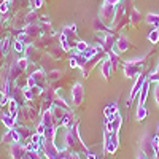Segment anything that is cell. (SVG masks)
<instances>
[{
  "label": "cell",
  "mask_w": 159,
  "mask_h": 159,
  "mask_svg": "<svg viewBox=\"0 0 159 159\" xmlns=\"http://www.w3.org/2000/svg\"><path fill=\"white\" fill-rule=\"evenodd\" d=\"M147 57H139V59H132L124 62V75L126 78H134V76H140L142 70L145 67Z\"/></svg>",
  "instance_id": "7a4b0ae2"
},
{
  "label": "cell",
  "mask_w": 159,
  "mask_h": 159,
  "mask_svg": "<svg viewBox=\"0 0 159 159\" xmlns=\"http://www.w3.org/2000/svg\"><path fill=\"white\" fill-rule=\"evenodd\" d=\"M147 22L151 24L154 29H159V15H153V13H151V15H148L147 16Z\"/></svg>",
  "instance_id": "2e32d148"
},
{
  "label": "cell",
  "mask_w": 159,
  "mask_h": 159,
  "mask_svg": "<svg viewBox=\"0 0 159 159\" xmlns=\"http://www.w3.org/2000/svg\"><path fill=\"white\" fill-rule=\"evenodd\" d=\"M130 21H132V24H139V22L142 21V18H140V11H139V10L132 8V11H130Z\"/></svg>",
  "instance_id": "e0dca14e"
},
{
  "label": "cell",
  "mask_w": 159,
  "mask_h": 159,
  "mask_svg": "<svg viewBox=\"0 0 159 159\" xmlns=\"http://www.w3.org/2000/svg\"><path fill=\"white\" fill-rule=\"evenodd\" d=\"M148 80V75H140L139 78H137V83L132 86V89H130V96H129V102H127V107L130 105V102L134 100L139 94H140V89L143 88V84H145V81Z\"/></svg>",
  "instance_id": "52a82bcc"
},
{
  "label": "cell",
  "mask_w": 159,
  "mask_h": 159,
  "mask_svg": "<svg viewBox=\"0 0 159 159\" xmlns=\"http://www.w3.org/2000/svg\"><path fill=\"white\" fill-rule=\"evenodd\" d=\"M157 135H159V126H157Z\"/></svg>",
  "instance_id": "484cf974"
},
{
  "label": "cell",
  "mask_w": 159,
  "mask_h": 159,
  "mask_svg": "<svg viewBox=\"0 0 159 159\" xmlns=\"http://www.w3.org/2000/svg\"><path fill=\"white\" fill-rule=\"evenodd\" d=\"M118 145H119L118 132H113V130L105 129V140H103V148H105V153L113 154V153L118 150Z\"/></svg>",
  "instance_id": "3957f363"
},
{
  "label": "cell",
  "mask_w": 159,
  "mask_h": 159,
  "mask_svg": "<svg viewBox=\"0 0 159 159\" xmlns=\"http://www.w3.org/2000/svg\"><path fill=\"white\" fill-rule=\"evenodd\" d=\"M147 116H148V110L145 108V105H139V107H137V113H135V119L139 123H142Z\"/></svg>",
  "instance_id": "5bb4252c"
},
{
  "label": "cell",
  "mask_w": 159,
  "mask_h": 159,
  "mask_svg": "<svg viewBox=\"0 0 159 159\" xmlns=\"http://www.w3.org/2000/svg\"><path fill=\"white\" fill-rule=\"evenodd\" d=\"M10 154H11L13 159H22V156L25 154V145L13 143L10 147Z\"/></svg>",
  "instance_id": "ba28073f"
},
{
  "label": "cell",
  "mask_w": 159,
  "mask_h": 159,
  "mask_svg": "<svg viewBox=\"0 0 159 159\" xmlns=\"http://www.w3.org/2000/svg\"><path fill=\"white\" fill-rule=\"evenodd\" d=\"M115 5H110V3H103L102 8H100V15L99 18L103 21V22H107V24H111L113 19H115Z\"/></svg>",
  "instance_id": "5b68a950"
},
{
  "label": "cell",
  "mask_w": 159,
  "mask_h": 159,
  "mask_svg": "<svg viewBox=\"0 0 159 159\" xmlns=\"http://www.w3.org/2000/svg\"><path fill=\"white\" fill-rule=\"evenodd\" d=\"M119 0H105V3H110V5H116Z\"/></svg>",
  "instance_id": "603a6c76"
},
{
  "label": "cell",
  "mask_w": 159,
  "mask_h": 159,
  "mask_svg": "<svg viewBox=\"0 0 159 159\" xmlns=\"http://www.w3.org/2000/svg\"><path fill=\"white\" fill-rule=\"evenodd\" d=\"M116 49L119 51V52H126L127 49H130L132 48V43L129 42V38L127 37H119L118 40H116Z\"/></svg>",
  "instance_id": "9c48e42d"
},
{
  "label": "cell",
  "mask_w": 159,
  "mask_h": 159,
  "mask_svg": "<svg viewBox=\"0 0 159 159\" xmlns=\"http://www.w3.org/2000/svg\"><path fill=\"white\" fill-rule=\"evenodd\" d=\"M154 97H156V102H157V105H159V84H157L156 89H154Z\"/></svg>",
  "instance_id": "ffe728a7"
},
{
  "label": "cell",
  "mask_w": 159,
  "mask_h": 159,
  "mask_svg": "<svg viewBox=\"0 0 159 159\" xmlns=\"http://www.w3.org/2000/svg\"><path fill=\"white\" fill-rule=\"evenodd\" d=\"M75 48H76V52L80 54V52H84V51L89 48V45H88L86 42H81V40H80V42L76 43V46H75Z\"/></svg>",
  "instance_id": "d6986e66"
},
{
  "label": "cell",
  "mask_w": 159,
  "mask_h": 159,
  "mask_svg": "<svg viewBox=\"0 0 159 159\" xmlns=\"http://www.w3.org/2000/svg\"><path fill=\"white\" fill-rule=\"evenodd\" d=\"M140 151L148 159H154L156 151H154V147H153V137L150 134H145L142 137V140H140Z\"/></svg>",
  "instance_id": "277c9868"
},
{
  "label": "cell",
  "mask_w": 159,
  "mask_h": 159,
  "mask_svg": "<svg viewBox=\"0 0 159 159\" xmlns=\"http://www.w3.org/2000/svg\"><path fill=\"white\" fill-rule=\"evenodd\" d=\"M137 159H148V157H147V156H145V154H143V153H140V154H139V157H137Z\"/></svg>",
  "instance_id": "cb8c5ba5"
},
{
  "label": "cell",
  "mask_w": 159,
  "mask_h": 159,
  "mask_svg": "<svg viewBox=\"0 0 159 159\" xmlns=\"http://www.w3.org/2000/svg\"><path fill=\"white\" fill-rule=\"evenodd\" d=\"M69 159H80V156H78V153H73V151H70V156H69Z\"/></svg>",
  "instance_id": "7402d4cb"
},
{
  "label": "cell",
  "mask_w": 159,
  "mask_h": 159,
  "mask_svg": "<svg viewBox=\"0 0 159 159\" xmlns=\"http://www.w3.org/2000/svg\"><path fill=\"white\" fill-rule=\"evenodd\" d=\"M105 118L107 119H111L116 113H118V107H116V102H113V103H108L107 105V108H105Z\"/></svg>",
  "instance_id": "4fadbf2b"
},
{
  "label": "cell",
  "mask_w": 159,
  "mask_h": 159,
  "mask_svg": "<svg viewBox=\"0 0 159 159\" xmlns=\"http://www.w3.org/2000/svg\"><path fill=\"white\" fill-rule=\"evenodd\" d=\"M100 70H102V75H103V78H105V80H108V78H110V75H111V70H113V69H111V62L108 61V57L102 62V69H100Z\"/></svg>",
  "instance_id": "8fae6325"
},
{
  "label": "cell",
  "mask_w": 159,
  "mask_h": 159,
  "mask_svg": "<svg viewBox=\"0 0 159 159\" xmlns=\"http://www.w3.org/2000/svg\"><path fill=\"white\" fill-rule=\"evenodd\" d=\"M83 100H84V88L81 83H76L72 89V103L78 107V105L83 103Z\"/></svg>",
  "instance_id": "8992f818"
},
{
  "label": "cell",
  "mask_w": 159,
  "mask_h": 159,
  "mask_svg": "<svg viewBox=\"0 0 159 159\" xmlns=\"http://www.w3.org/2000/svg\"><path fill=\"white\" fill-rule=\"evenodd\" d=\"M65 148L73 151V153H89V148L83 143L81 137H80V132H78V121H75L69 130L65 134Z\"/></svg>",
  "instance_id": "6da1fadb"
},
{
  "label": "cell",
  "mask_w": 159,
  "mask_h": 159,
  "mask_svg": "<svg viewBox=\"0 0 159 159\" xmlns=\"http://www.w3.org/2000/svg\"><path fill=\"white\" fill-rule=\"evenodd\" d=\"M148 40L151 43H159V29H153L150 34H148Z\"/></svg>",
  "instance_id": "ac0fdd59"
},
{
  "label": "cell",
  "mask_w": 159,
  "mask_h": 159,
  "mask_svg": "<svg viewBox=\"0 0 159 159\" xmlns=\"http://www.w3.org/2000/svg\"><path fill=\"white\" fill-rule=\"evenodd\" d=\"M22 48H24V46L21 45V42H16V45H15V49H16V51H22Z\"/></svg>",
  "instance_id": "44dd1931"
},
{
  "label": "cell",
  "mask_w": 159,
  "mask_h": 159,
  "mask_svg": "<svg viewBox=\"0 0 159 159\" xmlns=\"http://www.w3.org/2000/svg\"><path fill=\"white\" fill-rule=\"evenodd\" d=\"M2 121H3V124L8 129H13V126H15V123H16V119L13 118L11 115H2Z\"/></svg>",
  "instance_id": "9a60e30c"
},
{
  "label": "cell",
  "mask_w": 159,
  "mask_h": 159,
  "mask_svg": "<svg viewBox=\"0 0 159 159\" xmlns=\"http://www.w3.org/2000/svg\"><path fill=\"white\" fill-rule=\"evenodd\" d=\"M148 88H150V80H147L143 84V88L140 89V94H139V105H145V100L148 97Z\"/></svg>",
  "instance_id": "30bf717a"
},
{
  "label": "cell",
  "mask_w": 159,
  "mask_h": 159,
  "mask_svg": "<svg viewBox=\"0 0 159 159\" xmlns=\"http://www.w3.org/2000/svg\"><path fill=\"white\" fill-rule=\"evenodd\" d=\"M157 84H159V83H157Z\"/></svg>",
  "instance_id": "83f0119b"
},
{
  "label": "cell",
  "mask_w": 159,
  "mask_h": 159,
  "mask_svg": "<svg viewBox=\"0 0 159 159\" xmlns=\"http://www.w3.org/2000/svg\"><path fill=\"white\" fill-rule=\"evenodd\" d=\"M154 159H159V151L156 153V156H154Z\"/></svg>",
  "instance_id": "d4e9b609"
},
{
  "label": "cell",
  "mask_w": 159,
  "mask_h": 159,
  "mask_svg": "<svg viewBox=\"0 0 159 159\" xmlns=\"http://www.w3.org/2000/svg\"><path fill=\"white\" fill-rule=\"evenodd\" d=\"M97 159H99V157H97Z\"/></svg>",
  "instance_id": "4316f807"
},
{
  "label": "cell",
  "mask_w": 159,
  "mask_h": 159,
  "mask_svg": "<svg viewBox=\"0 0 159 159\" xmlns=\"http://www.w3.org/2000/svg\"><path fill=\"white\" fill-rule=\"evenodd\" d=\"M107 54H108V61L111 62V69H113V70H116V69L119 67V64H121V59H119V56L116 54V52H115L113 49H111V51H108Z\"/></svg>",
  "instance_id": "7c38bea8"
}]
</instances>
